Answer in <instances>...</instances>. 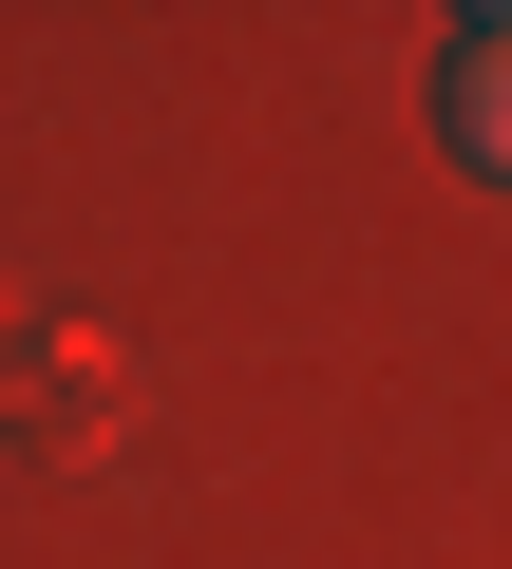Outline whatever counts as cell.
Wrapping results in <instances>:
<instances>
[{
  "instance_id": "cell-1",
  "label": "cell",
  "mask_w": 512,
  "mask_h": 569,
  "mask_svg": "<svg viewBox=\"0 0 512 569\" xmlns=\"http://www.w3.org/2000/svg\"><path fill=\"white\" fill-rule=\"evenodd\" d=\"M436 114H455V152H474V171H512V0L436 39Z\"/></svg>"
}]
</instances>
